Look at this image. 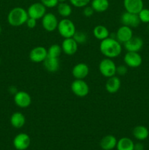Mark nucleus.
Instances as JSON below:
<instances>
[{"mask_svg":"<svg viewBox=\"0 0 149 150\" xmlns=\"http://www.w3.org/2000/svg\"><path fill=\"white\" fill-rule=\"evenodd\" d=\"M99 50L103 56L107 58L114 59L120 56L122 51V45L115 38H109L101 41Z\"/></svg>","mask_w":149,"mask_h":150,"instance_id":"f257e3e1","label":"nucleus"},{"mask_svg":"<svg viewBox=\"0 0 149 150\" xmlns=\"http://www.w3.org/2000/svg\"><path fill=\"white\" fill-rule=\"evenodd\" d=\"M29 18L27 10L20 7H16L12 9L7 16V21L13 26H20L26 24Z\"/></svg>","mask_w":149,"mask_h":150,"instance_id":"f03ea898","label":"nucleus"},{"mask_svg":"<svg viewBox=\"0 0 149 150\" xmlns=\"http://www.w3.org/2000/svg\"><path fill=\"white\" fill-rule=\"evenodd\" d=\"M58 34L63 38H73L74 33L76 32V27L74 22L68 18H64L58 21V27H57Z\"/></svg>","mask_w":149,"mask_h":150,"instance_id":"7ed1b4c3","label":"nucleus"},{"mask_svg":"<svg viewBox=\"0 0 149 150\" xmlns=\"http://www.w3.org/2000/svg\"><path fill=\"white\" fill-rule=\"evenodd\" d=\"M116 64L112 59L104 58L99 64V70L101 74L105 78H110L116 75Z\"/></svg>","mask_w":149,"mask_h":150,"instance_id":"20e7f679","label":"nucleus"},{"mask_svg":"<svg viewBox=\"0 0 149 150\" xmlns=\"http://www.w3.org/2000/svg\"><path fill=\"white\" fill-rule=\"evenodd\" d=\"M71 90L74 95L84 98L89 93V86L84 79H74L71 84Z\"/></svg>","mask_w":149,"mask_h":150,"instance_id":"39448f33","label":"nucleus"},{"mask_svg":"<svg viewBox=\"0 0 149 150\" xmlns=\"http://www.w3.org/2000/svg\"><path fill=\"white\" fill-rule=\"evenodd\" d=\"M58 20L56 15L52 13H46L42 18V28L47 32H54L58 27Z\"/></svg>","mask_w":149,"mask_h":150,"instance_id":"423d86ee","label":"nucleus"},{"mask_svg":"<svg viewBox=\"0 0 149 150\" xmlns=\"http://www.w3.org/2000/svg\"><path fill=\"white\" fill-rule=\"evenodd\" d=\"M48 57V49L44 46H36L29 53V59L34 63H41Z\"/></svg>","mask_w":149,"mask_h":150,"instance_id":"0eeeda50","label":"nucleus"},{"mask_svg":"<svg viewBox=\"0 0 149 150\" xmlns=\"http://www.w3.org/2000/svg\"><path fill=\"white\" fill-rule=\"evenodd\" d=\"M27 13L29 18L39 20L46 14V7L41 2H35L29 6Z\"/></svg>","mask_w":149,"mask_h":150,"instance_id":"6e6552de","label":"nucleus"},{"mask_svg":"<svg viewBox=\"0 0 149 150\" xmlns=\"http://www.w3.org/2000/svg\"><path fill=\"white\" fill-rule=\"evenodd\" d=\"M124 62L127 67L136 68L141 65L143 62V59L138 52L127 51L124 55Z\"/></svg>","mask_w":149,"mask_h":150,"instance_id":"1a4fd4ad","label":"nucleus"},{"mask_svg":"<svg viewBox=\"0 0 149 150\" xmlns=\"http://www.w3.org/2000/svg\"><path fill=\"white\" fill-rule=\"evenodd\" d=\"M14 103L19 108H26L32 104V98L25 91H18L14 95Z\"/></svg>","mask_w":149,"mask_h":150,"instance_id":"9d476101","label":"nucleus"},{"mask_svg":"<svg viewBox=\"0 0 149 150\" xmlns=\"http://www.w3.org/2000/svg\"><path fill=\"white\" fill-rule=\"evenodd\" d=\"M121 23L122 25L129 26L130 28H137L140 24V20L138 14L124 12L121 16Z\"/></svg>","mask_w":149,"mask_h":150,"instance_id":"9b49d317","label":"nucleus"},{"mask_svg":"<svg viewBox=\"0 0 149 150\" xmlns=\"http://www.w3.org/2000/svg\"><path fill=\"white\" fill-rule=\"evenodd\" d=\"M13 143L14 147L17 150H26L30 146L31 139L26 133H20L15 136Z\"/></svg>","mask_w":149,"mask_h":150,"instance_id":"f8f14e48","label":"nucleus"},{"mask_svg":"<svg viewBox=\"0 0 149 150\" xmlns=\"http://www.w3.org/2000/svg\"><path fill=\"white\" fill-rule=\"evenodd\" d=\"M61 46L62 48V52L68 56L74 55L78 49V43L73 38H64L61 42Z\"/></svg>","mask_w":149,"mask_h":150,"instance_id":"ddd939ff","label":"nucleus"},{"mask_svg":"<svg viewBox=\"0 0 149 150\" xmlns=\"http://www.w3.org/2000/svg\"><path fill=\"white\" fill-rule=\"evenodd\" d=\"M133 37V30L129 26L122 25L115 33V39L121 43L124 44Z\"/></svg>","mask_w":149,"mask_h":150,"instance_id":"4468645a","label":"nucleus"},{"mask_svg":"<svg viewBox=\"0 0 149 150\" xmlns=\"http://www.w3.org/2000/svg\"><path fill=\"white\" fill-rule=\"evenodd\" d=\"M89 67L86 63L76 64L72 70V74L75 79H84L89 76Z\"/></svg>","mask_w":149,"mask_h":150,"instance_id":"2eb2a0df","label":"nucleus"},{"mask_svg":"<svg viewBox=\"0 0 149 150\" xmlns=\"http://www.w3.org/2000/svg\"><path fill=\"white\" fill-rule=\"evenodd\" d=\"M124 46L127 51L139 52L143 46V40L140 37L133 36L129 40L124 44Z\"/></svg>","mask_w":149,"mask_h":150,"instance_id":"dca6fc26","label":"nucleus"},{"mask_svg":"<svg viewBox=\"0 0 149 150\" xmlns=\"http://www.w3.org/2000/svg\"><path fill=\"white\" fill-rule=\"evenodd\" d=\"M124 7L127 12L135 14L144 8L143 0H124Z\"/></svg>","mask_w":149,"mask_h":150,"instance_id":"f3484780","label":"nucleus"},{"mask_svg":"<svg viewBox=\"0 0 149 150\" xmlns=\"http://www.w3.org/2000/svg\"><path fill=\"white\" fill-rule=\"evenodd\" d=\"M121 86V81L119 77L116 76L108 78L106 83H105V89L106 91L110 94H115L118 92Z\"/></svg>","mask_w":149,"mask_h":150,"instance_id":"a211bd4d","label":"nucleus"},{"mask_svg":"<svg viewBox=\"0 0 149 150\" xmlns=\"http://www.w3.org/2000/svg\"><path fill=\"white\" fill-rule=\"evenodd\" d=\"M42 63L45 70L50 73H55L59 70L60 62L58 58H54L48 56Z\"/></svg>","mask_w":149,"mask_h":150,"instance_id":"6ab92c4d","label":"nucleus"},{"mask_svg":"<svg viewBox=\"0 0 149 150\" xmlns=\"http://www.w3.org/2000/svg\"><path fill=\"white\" fill-rule=\"evenodd\" d=\"M116 138L112 135H107L102 139L100 142V146L103 150H112L116 147Z\"/></svg>","mask_w":149,"mask_h":150,"instance_id":"aec40b11","label":"nucleus"},{"mask_svg":"<svg viewBox=\"0 0 149 150\" xmlns=\"http://www.w3.org/2000/svg\"><path fill=\"white\" fill-rule=\"evenodd\" d=\"M10 124L13 127L20 129L26 123V117L21 112H15L10 117Z\"/></svg>","mask_w":149,"mask_h":150,"instance_id":"412c9836","label":"nucleus"},{"mask_svg":"<svg viewBox=\"0 0 149 150\" xmlns=\"http://www.w3.org/2000/svg\"><path fill=\"white\" fill-rule=\"evenodd\" d=\"M93 35L96 39L102 41L110 37V32L106 26L97 25L93 29Z\"/></svg>","mask_w":149,"mask_h":150,"instance_id":"4be33fe9","label":"nucleus"},{"mask_svg":"<svg viewBox=\"0 0 149 150\" xmlns=\"http://www.w3.org/2000/svg\"><path fill=\"white\" fill-rule=\"evenodd\" d=\"M91 6L96 13H104L107 11L110 7L108 0H92L91 1Z\"/></svg>","mask_w":149,"mask_h":150,"instance_id":"5701e85b","label":"nucleus"},{"mask_svg":"<svg viewBox=\"0 0 149 150\" xmlns=\"http://www.w3.org/2000/svg\"><path fill=\"white\" fill-rule=\"evenodd\" d=\"M133 136L138 141H144L148 137L149 131L145 126L137 125L133 129Z\"/></svg>","mask_w":149,"mask_h":150,"instance_id":"b1692460","label":"nucleus"},{"mask_svg":"<svg viewBox=\"0 0 149 150\" xmlns=\"http://www.w3.org/2000/svg\"><path fill=\"white\" fill-rule=\"evenodd\" d=\"M134 144L131 139L123 137L117 142V150H134Z\"/></svg>","mask_w":149,"mask_h":150,"instance_id":"393cba45","label":"nucleus"},{"mask_svg":"<svg viewBox=\"0 0 149 150\" xmlns=\"http://www.w3.org/2000/svg\"><path fill=\"white\" fill-rule=\"evenodd\" d=\"M57 11L59 16L64 18H68L72 14V9L70 4L67 2H60L57 5Z\"/></svg>","mask_w":149,"mask_h":150,"instance_id":"a878e982","label":"nucleus"},{"mask_svg":"<svg viewBox=\"0 0 149 150\" xmlns=\"http://www.w3.org/2000/svg\"><path fill=\"white\" fill-rule=\"evenodd\" d=\"M62 53V48L58 44H53L48 48V56L54 58H59Z\"/></svg>","mask_w":149,"mask_h":150,"instance_id":"bb28decb","label":"nucleus"},{"mask_svg":"<svg viewBox=\"0 0 149 150\" xmlns=\"http://www.w3.org/2000/svg\"><path fill=\"white\" fill-rule=\"evenodd\" d=\"M73 38L78 44H84L88 40V35L83 31H76Z\"/></svg>","mask_w":149,"mask_h":150,"instance_id":"cd10ccee","label":"nucleus"},{"mask_svg":"<svg viewBox=\"0 0 149 150\" xmlns=\"http://www.w3.org/2000/svg\"><path fill=\"white\" fill-rule=\"evenodd\" d=\"M138 16L140 20V22L144 23H149V9L143 8L138 13Z\"/></svg>","mask_w":149,"mask_h":150,"instance_id":"c85d7f7f","label":"nucleus"},{"mask_svg":"<svg viewBox=\"0 0 149 150\" xmlns=\"http://www.w3.org/2000/svg\"><path fill=\"white\" fill-rule=\"evenodd\" d=\"M70 4L75 7H85L91 2V0H70Z\"/></svg>","mask_w":149,"mask_h":150,"instance_id":"c756f323","label":"nucleus"},{"mask_svg":"<svg viewBox=\"0 0 149 150\" xmlns=\"http://www.w3.org/2000/svg\"><path fill=\"white\" fill-rule=\"evenodd\" d=\"M40 2L46 8H53L58 4V0H40Z\"/></svg>","mask_w":149,"mask_h":150,"instance_id":"7c9ffc66","label":"nucleus"},{"mask_svg":"<svg viewBox=\"0 0 149 150\" xmlns=\"http://www.w3.org/2000/svg\"><path fill=\"white\" fill-rule=\"evenodd\" d=\"M128 72V68H127V65H119L116 67V74H118V76H124Z\"/></svg>","mask_w":149,"mask_h":150,"instance_id":"2f4dec72","label":"nucleus"},{"mask_svg":"<svg viewBox=\"0 0 149 150\" xmlns=\"http://www.w3.org/2000/svg\"><path fill=\"white\" fill-rule=\"evenodd\" d=\"M93 13H94V10H93V8L91 7V6H86L85 7H83V14L85 17L86 18H90L93 16Z\"/></svg>","mask_w":149,"mask_h":150,"instance_id":"473e14b6","label":"nucleus"},{"mask_svg":"<svg viewBox=\"0 0 149 150\" xmlns=\"http://www.w3.org/2000/svg\"><path fill=\"white\" fill-rule=\"evenodd\" d=\"M37 21L36 19L34 18H29L27 19L26 22V26H28V28L29 29H34V28L36 27L37 26Z\"/></svg>","mask_w":149,"mask_h":150,"instance_id":"72a5a7b5","label":"nucleus"},{"mask_svg":"<svg viewBox=\"0 0 149 150\" xmlns=\"http://www.w3.org/2000/svg\"><path fill=\"white\" fill-rule=\"evenodd\" d=\"M134 150H144V146L142 143H137L134 144Z\"/></svg>","mask_w":149,"mask_h":150,"instance_id":"f704fd0d","label":"nucleus"},{"mask_svg":"<svg viewBox=\"0 0 149 150\" xmlns=\"http://www.w3.org/2000/svg\"><path fill=\"white\" fill-rule=\"evenodd\" d=\"M66 0H58V2H65Z\"/></svg>","mask_w":149,"mask_h":150,"instance_id":"c9c22d12","label":"nucleus"},{"mask_svg":"<svg viewBox=\"0 0 149 150\" xmlns=\"http://www.w3.org/2000/svg\"><path fill=\"white\" fill-rule=\"evenodd\" d=\"M1 33V26H0V34Z\"/></svg>","mask_w":149,"mask_h":150,"instance_id":"e433bc0d","label":"nucleus"},{"mask_svg":"<svg viewBox=\"0 0 149 150\" xmlns=\"http://www.w3.org/2000/svg\"><path fill=\"white\" fill-rule=\"evenodd\" d=\"M0 64H1V58H0Z\"/></svg>","mask_w":149,"mask_h":150,"instance_id":"4c0bfd02","label":"nucleus"}]
</instances>
